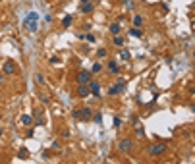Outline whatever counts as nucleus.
Segmentation results:
<instances>
[{"mask_svg": "<svg viewBox=\"0 0 195 164\" xmlns=\"http://www.w3.org/2000/svg\"><path fill=\"white\" fill-rule=\"evenodd\" d=\"M50 149H56V151H58V149H60V143H58V141H54V143H52V147H50Z\"/></svg>", "mask_w": 195, "mask_h": 164, "instance_id": "obj_29", "label": "nucleus"}, {"mask_svg": "<svg viewBox=\"0 0 195 164\" xmlns=\"http://www.w3.org/2000/svg\"><path fill=\"white\" fill-rule=\"evenodd\" d=\"M164 151H166V145H164V143H157V145H151L149 147V155L151 156H158V155H162Z\"/></svg>", "mask_w": 195, "mask_h": 164, "instance_id": "obj_4", "label": "nucleus"}, {"mask_svg": "<svg viewBox=\"0 0 195 164\" xmlns=\"http://www.w3.org/2000/svg\"><path fill=\"white\" fill-rule=\"evenodd\" d=\"M110 33L112 35H120V23H112L110 25Z\"/></svg>", "mask_w": 195, "mask_h": 164, "instance_id": "obj_16", "label": "nucleus"}, {"mask_svg": "<svg viewBox=\"0 0 195 164\" xmlns=\"http://www.w3.org/2000/svg\"><path fill=\"white\" fill-rule=\"evenodd\" d=\"M135 135H137V137H145V129L141 126H137V127H135Z\"/></svg>", "mask_w": 195, "mask_h": 164, "instance_id": "obj_20", "label": "nucleus"}, {"mask_svg": "<svg viewBox=\"0 0 195 164\" xmlns=\"http://www.w3.org/2000/svg\"><path fill=\"white\" fill-rule=\"evenodd\" d=\"M193 133H195V131H193Z\"/></svg>", "mask_w": 195, "mask_h": 164, "instance_id": "obj_34", "label": "nucleus"}, {"mask_svg": "<svg viewBox=\"0 0 195 164\" xmlns=\"http://www.w3.org/2000/svg\"><path fill=\"white\" fill-rule=\"evenodd\" d=\"M133 25H135V27H141V25H143V16H139V14L135 16V18H133Z\"/></svg>", "mask_w": 195, "mask_h": 164, "instance_id": "obj_13", "label": "nucleus"}, {"mask_svg": "<svg viewBox=\"0 0 195 164\" xmlns=\"http://www.w3.org/2000/svg\"><path fill=\"white\" fill-rule=\"evenodd\" d=\"M106 70H108V74H118L120 66H118V62H114V60H108V62H106Z\"/></svg>", "mask_w": 195, "mask_h": 164, "instance_id": "obj_9", "label": "nucleus"}, {"mask_svg": "<svg viewBox=\"0 0 195 164\" xmlns=\"http://www.w3.org/2000/svg\"><path fill=\"white\" fill-rule=\"evenodd\" d=\"M75 93H77V97L85 98V97H89V95H91V89H89V85H79Z\"/></svg>", "mask_w": 195, "mask_h": 164, "instance_id": "obj_8", "label": "nucleus"}, {"mask_svg": "<svg viewBox=\"0 0 195 164\" xmlns=\"http://www.w3.org/2000/svg\"><path fill=\"white\" fill-rule=\"evenodd\" d=\"M124 37H120V35H114V45H116V47H124Z\"/></svg>", "mask_w": 195, "mask_h": 164, "instance_id": "obj_14", "label": "nucleus"}, {"mask_svg": "<svg viewBox=\"0 0 195 164\" xmlns=\"http://www.w3.org/2000/svg\"><path fill=\"white\" fill-rule=\"evenodd\" d=\"M18 156H19V158H27V156H29V153H27V151H19V153H18Z\"/></svg>", "mask_w": 195, "mask_h": 164, "instance_id": "obj_26", "label": "nucleus"}, {"mask_svg": "<svg viewBox=\"0 0 195 164\" xmlns=\"http://www.w3.org/2000/svg\"><path fill=\"white\" fill-rule=\"evenodd\" d=\"M112 126H114V127H120V126H122V120H120V118L116 116V118H114V120H112Z\"/></svg>", "mask_w": 195, "mask_h": 164, "instance_id": "obj_25", "label": "nucleus"}, {"mask_svg": "<svg viewBox=\"0 0 195 164\" xmlns=\"http://www.w3.org/2000/svg\"><path fill=\"white\" fill-rule=\"evenodd\" d=\"M91 118H93V110H91L89 106H85L83 110H81V120L85 122V120H91Z\"/></svg>", "mask_w": 195, "mask_h": 164, "instance_id": "obj_10", "label": "nucleus"}, {"mask_svg": "<svg viewBox=\"0 0 195 164\" xmlns=\"http://www.w3.org/2000/svg\"><path fill=\"white\" fill-rule=\"evenodd\" d=\"M89 89H91V95L93 97H101V83L99 81H89Z\"/></svg>", "mask_w": 195, "mask_h": 164, "instance_id": "obj_7", "label": "nucleus"}, {"mask_svg": "<svg viewBox=\"0 0 195 164\" xmlns=\"http://www.w3.org/2000/svg\"><path fill=\"white\" fill-rule=\"evenodd\" d=\"M0 81H2V77H0Z\"/></svg>", "mask_w": 195, "mask_h": 164, "instance_id": "obj_33", "label": "nucleus"}, {"mask_svg": "<svg viewBox=\"0 0 195 164\" xmlns=\"http://www.w3.org/2000/svg\"><path fill=\"white\" fill-rule=\"evenodd\" d=\"M193 58H195V50H193Z\"/></svg>", "mask_w": 195, "mask_h": 164, "instance_id": "obj_32", "label": "nucleus"}, {"mask_svg": "<svg viewBox=\"0 0 195 164\" xmlns=\"http://www.w3.org/2000/svg\"><path fill=\"white\" fill-rule=\"evenodd\" d=\"M75 81H77V85H87L89 81H91V71H77V75H75Z\"/></svg>", "mask_w": 195, "mask_h": 164, "instance_id": "obj_3", "label": "nucleus"}, {"mask_svg": "<svg viewBox=\"0 0 195 164\" xmlns=\"http://www.w3.org/2000/svg\"><path fill=\"white\" fill-rule=\"evenodd\" d=\"M85 41H87V42H95V35H93V33L85 35Z\"/></svg>", "mask_w": 195, "mask_h": 164, "instance_id": "obj_27", "label": "nucleus"}, {"mask_svg": "<svg viewBox=\"0 0 195 164\" xmlns=\"http://www.w3.org/2000/svg\"><path fill=\"white\" fill-rule=\"evenodd\" d=\"M130 35H131V37H141V29H139V27L130 29Z\"/></svg>", "mask_w": 195, "mask_h": 164, "instance_id": "obj_19", "label": "nucleus"}, {"mask_svg": "<svg viewBox=\"0 0 195 164\" xmlns=\"http://www.w3.org/2000/svg\"><path fill=\"white\" fill-rule=\"evenodd\" d=\"M124 85H126V81H124V79H120L116 85H112L110 89H108V95H110V97H114V95H120L122 91H124Z\"/></svg>", "mask_w": 195, "mask_h": 164, "instance_id": "obj_6", "label": "nucleus"}, {"mask_svg": "<svg viewBox=\"0 0 195 164\" xmlns=\"http://www.w3.org/2000/svg\"><path fill=\"white\" fill-rule=\"evenodd\" d=\"M35 83H39V85H43L45 83V77H43L41 74H35Z\"/></svg>", "mask_w": 195, "mask_h": 164, "instance_id": "obj_22", "label": "nucleus"}, {"mask_svg": "<svg viewBox=\"0 0 195 164\" xmlns=\"http://www.w3.org/2000/svg\"><path fill=\"white\" fill-rule=\"evenodd\" d=\"M31 116H29V114H23V116H21V124H23V126H31Z\"/></svg>", "mask_w": 195, "mask_h": 164, "instance_id": "obj_15", "label": "nucleus"}, {"mask_svg": "<svg viewBox=\"0 0 195 164\" xmlns=\"http://www.w3.org/2000/svg\"><path fill=\"white\" fill-rule=\"evenodd\" d=\"M93 122H97V124H101V122H102V114H101V112L93 114Z\"/></svg>", "mask_w": 195, "mask_h": 164, "instance_id": "obj_23", "label": "nucleus"}, {"mask_svg": "<svg viewBox=\"0 0 195 164\" xmlns=\"http://www.w3.org/2000/svg\"><path fill=\"white\" fill-rule=\"evenodd\" d=\"M72 116L75 118V120H81V110H74V114Z\"/></svg>", "mask_w": 195, "mask_h": 164, "instance_id": "obj_28", "label": "nucleus"}, {"mask_svg": "<svg viewBox=\"0 0 195 164\" xmlns=\"http://www.w3.org/2000/svg\"><path fill=\"white\" fill-rule=\"evenodd\" d=\"M2 71H4V74H8V75H14L16 71H18V66H16L12 60H6L4 66H2Z\"/></svg>", "mask_w": 195, "mask_h": 164, "instance_id": "obj_5", "label": "nucleus"}, {"mask_svg": "<svg viewBox=\"0 0 195 164\" xmlns=\"http://www.w3.org/2000/svg\"><path fill=\"white\" fill-rule=\"evenodd\" d=\"M120 56H122V60H130V56H131V54H130V50H122V54H120Z\"/></svg>", "mask_w": 195, "mask_h": 164, "instance_id": "obj_24", "label": "nucleus"}, {"mask_svg": "<svg viewBox=\"0 0 195 164\" xmlns=\"http://www.w3.org/2000/svg\"><path fill=\"white\" fill-rule=\"evenodd\" d=\"M70 25H72V16H66L62 19V27H70Z\"/></svg>", "mask_w": 195, "mask_h": 164, "instance_id": "obj_17", "label": "nucleus"}, {"mask_svg": "<svg viewBox=\"0 0 195 164\" xmlns=\"http://www.w3.org/2000/svg\"><path fill=\"white\" fill-rule=\"evenodd\" d=\"M131 149H133V141H131L130 137H126V139H122L120 143H118V151H120V153H124V155L131 153Z\"/></svg>", "mask_w": 195, "mask_h": 164, "instance_id": "obj_2", "label": "nucleus"}, {"mask_svg": "<svg viewBox=\"0 0 195 164\" xmlns=\"http://www.w3.org/2000/svg\"><path fill=\"white\" fill-rule=\"evenodd\" d=\"M102 71V64H99V62H95L93 68H91V74H101Z\"/></svg>", "mask_w": 195, "mask_h": 164, "instance_id": "obj_12", "label": "nucleus"}, {"mask_svg": "<svg viewBox=\"0 0 195 164\" xmlns=\"http://www.w3.org/2000/svg\"><path fill=\"white\" fill-rule=\"evenodd\" d=\"M106 54H108V50H106V48H99V50H97V56H99V58H104Z\"/></svg>", "mask_w": 195, "mask_h": 164, "instance_id": "obj_21", "label": "nucleus"}, {"mask_svg": "<svg viewBox=\"0 0 195 164\" xmlns=\"http://www.w3.org/2000/svg\"><path fill=\"white\" fill-rule=\"evenodd\" d=\"M79 2H81V4H85V2H91V0H79Z\"/></svg>", "mask_w": 195, "mask_h": 164, "instance_id": "obj_31", "label": "nucleus"}, {"mask_svg": "<svg viewBox=\"0 0 195 164\" xmlns=\"http://www.w3.org/2000/svg\"><path fill=\"white\" fill-rule=\"evenodd\" d=\"M122 2L126 4V10H133V8H135V2H133V0H122Z\"/></svg>", "mask_w": 195, "mask_h": 164, "instance_id": "obj_18", "label": "nucleus"}, {"mask_svg": "<svg viewBox=\"0 0 195 164\" xmlns=\"http://www.w3.org/2000/svg\"><path fill=\"white\" fill-rule=\"evenodd\" d=\"M93 10H95V6L91 4V2H85V4H81V10H79V12H81V14H91Z\"/></svg>", "mask_w": 195, "mask_h": 164, "instance_id": "obj_11", "label": "nucleus"}, {"mask_svg": "<svg viewBox=\"0 0 195 164\" xmlns=\"http://www.w3.org/2000/svg\"><path fill=\"white\" fill-rule=\"evenodd\" d=\"M23 27L27 29L29 33H37V29H39V14L37 12H29V14L25 16Z\"/></svg>", "mask_w": 195, "mask_h": 164, "instance_id": "obj_1", "label": "nucleus"}, {"mask_svg": "<svg viewBox=\"0 0 195 164\" xmlns=\"http://www.w3.org/2000/svg\"><path fill=\"white\" fill-rule=\"evenodd\" d=\"M191 27H193V29H195V19H191Z\"/></svg>", "mask_w": 195, "mask_h": 164, "instance_id": "obj_30", "label": "nucleus"}]
</instances>
